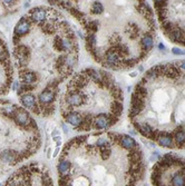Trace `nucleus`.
<instances>
[{
	"mask_svg": "<svg viewBox=\"0 0 185 186\" xmlns=\"http://www.w3.org/2000/svg\"><path fill=\"white\" fill-rule=\"evenodd\" d=\"M0 157H1V159L5 163L12 164L14 162V159H16V154H14V152H11V150H3L1 153V155H0Z\"/></svg>",
	"mask_w": 185,
	"mask_h": 186,
	"instance_id": "f8f14e48",
	"label": "nucleus"
},
{
	"mask_svg": "<svg viewBox=\"0 0 185 186\" xmlns=\"http://www.w3.org/2000/svg\"><path fill=\"white\" fill-rule=\"evenodd\" d=\"M154 6L156 8V10H163L165 8L167 7V2L166 1H155L154 2Z\"/></svg>",
	"mask_w": 185,
	"mask_h": 186,
	"instance_id": "2eb2a0df",
	"label": "nucleus"
},
{
	"mask_svg": "<svg viewBox=\"0 0 185 186\" xmlns=\"http://www.w3.org/2000/svg\"><path fill=\"white\" fill-rule=\"evenodd\" d=\"M12 116H14V122L17 123L18 125H20V126H23V127H28V126H30V124L35 123L29 117L28 113L26 110H23L22 108H17L14 110V113L12 114Z\"/></svg>",
	"mask_w": 185,
	"mask_h": 186,
	"instance_id": "f257e3e1",
	"label": "nucleus"
},
{
	"mask_svg": "<svg viewBox=\"0 0 185 186\" xmlns=\"http://www.w3.org/2000/svg\"><path fill=\"white\" fill-rule=\"evenodd\" d=\"M30 30V22L27 20L26 17H23L20 19V21L17 23L16 28H14V35L16 37H22L25 35H27Z\"/></svg>",
	"mask_w": 185,
	"mask_h": 186,
	"instance_id": "20e7f679",
	"label": "nucleus"
},
{
	"mask_svg": "<svg viewBox=\"0 0 185 186\" xmlns=\"http://www.w3.org/2000/svg\"><path fill=\"white\" fill-rule=\"evenodd\" d=\"M173 135L170 133H159V135L157 137L156 142L158 145H161L162 147H168L172 148L174 146V139H173Z\"/></svg>",
	"mask_w": 185,
	"mask_h": 186,
	"instance_id": "39448f33",
	"label": "nucleus"
},
{
	"mask_svg": "<svg viewBox=\"0 0 185 186\" xmlns=\"http://www.w3.org/2000/svg\"><path fill=\"white\" fill-rule=\"evenodd\" d=\"M158 49H159V50H165V46H164L163 43H161L159 45H158Z\"/></svg>",
	"mask_w": 185,
	"mask_h": 186,
	"instance_id": "f3484780",
	"label": "nucleus"
},
{
	"mask_svg": "<svg viewBox=\"0 0 185 186\" xmlns=\"http://www.w3.org/2000/svg\"><path fill=\"white\" fill-rule=\"evenodd\" d=\"M184 54H185V51H184Z\"/></svg>",
	"mask_w": 185,
	"mask_h": 186,
	"instance_id": "aec40b11",
	"label": "nucleus"
},
{
	"mask_svg": "<svg viewBox=\"0 0 185 186\" xmlns=\"http://www.w3.org/2000/svg\"><path fill=\"white\" fill-rule=\"evenodd\" d=\"M179 64H181L179 66H181V67H182L183 69H185V60H182V61H181Z\"/></svg>",
	"mask_w": 185,
	"mask_h": 186,
	"instance_id": "a211bd4d",
	"label": "nucleus"
},
{
	"mask_svg": "<svg viewBox=\"0 0 185 186\" xmlns=\"http://www.w3.org/2000/svg\"><path fill=\"white\" fill-rule=\"evenodd\" d=\"M174 144L178 145V147H182L185 145V130L182 128H178L174 132Z\"/></svg>",
	"mask_w": 185,
	"mask_h": 186,
	"instance_id": "9d476101",
	"label": "nucleus"
},
{
	"mask_svg": "<svg viewBox=\"0 0 185 186\" xmlns=\"http://www.w3.org/2000/svg\"><path fill=\"white\" fill-rule=\"evenodd\" d=\"M119 144H121V147H124V148H126L128 150H132L137 147V144H136L135 139L133 137L128 136V135H121Z\"/></svg>",
	"mask_w": 185,
	"mask_h": 186,
	"instance_id": "0eeeda50",
	"label": "nucleus"
},
{
	"mask_svg": "<svg viewBox=\"0 0 185 186\" xmlns=\"http://www.w3.org/2000/svg\"><path fill=\"white\" fill-rule=\"evenodd\" d=\"M20 101L21 104L28 109H37L36 105V98L34 95L31 94H23L20 96Z\"/></svg>",
	"mask_w": 185,
	"mask_h": 186,
	"instance_id": "423d86ee",
	"label": "nucleus"
},
{
	"mask_svg": "<svg viewBox=\"0 0 185 186\" xmlns=\"http://www.w3.org/2000/svg\"><path fill=\"white\" fill-rule=\"evenodd\" d=\"M55 97H56L55 90L51 89V88H46L45 90H43L41 93L39 94L38 100H39V103L41 105H45L46 107H48V105H50L55 100Z\"/></svg>",
	"mask_w": 185,
	"mask_h": 186,
	"instance_id": "7ed1b4c3",
	"label": "nucleus"
},
{
	"mask_svg": "<svg viewBox=\"0 0 185 186\" xmlns=\"http://www.w3.org/2000/svg\"><path fill=\"white\" fill-rule=\"evenodd\" d=\"M92 14H101L104 11V6L103 3L99 1H94L92 3V7H90Z\"/></svg>",
	"mask_w": 185,
	"mask_h": 186,
	"instance_id": "4468645a",
	"label": "nucleus"
},
{
	"mask_svg": "<svg viewBox=\"0 0 185 186\" xmlns=\"http://www.w3.org/2000/svg\"><path fill=\"white\" fill-rule=\"evenodd\" d=\"M46 17H47V12L43 8H36L30 14L31 20L35 22H43L46 19Z\"/></svg>",
	"mask_w": 185,
	"mask_h": 186,
	"instance_id": "6e6552de",
	"label": "nucleus"
},
{
	"mask_svg": "<svg viewBox=\"0 0 185 186\" xmlns=\"http://www.w3.org/2000/svg\"><path fill=\"white\" fill-rule=\"evenodd\" d=\"M172 52H173L174 55H184V51L182 49H179V48H173V49H172Z\"/></svg>",
	"mask_w": 185,
	"mask_h": 186,
	"instance_id": "dca6fc26",
	"label": "nucleus"
},
{
	"mask_svg": "<svg viewBox=\"0 0 185 186\" xmlns=\"http://www.w3.org/2000/svg\"><path fill=\"white\" fill-rule=\"evenodd\" d=\"M21 79H22V84H25V85H30V86H31L36 80H37V75L32 72H23L21 76Z\"/></svg>",
	"mask_w": 185,
	"mask_h": 186,
	"instance_id": "9b49d317",
	"label": "nucleus"
},
{
	"mask_svg": "<svg viewBox=\"0 0 185 186\" xmlns=\"http://www.w3.org/2000/svg\"><path fill=\"white\" fill-rule=\"evenodd\" d=\"M141 43H142V49L146 50L147 52L150 51L152 48H153V46H154V38L153 36L150 35V34H145L144 36L142 37V39H141Z\"/></svg>",
	"mask_w": 185,
	"mask_h": 186,
	"instance_id": "1a4fd4ad",
	"label": "nucleus"
},
{
	"mask_svg": "<svg viewBox=\"0 0 185 186\" xmlns=\"http://www.w3.org/2000/svg\"><path fill=\"white\" fill-rule=\"evenodd\" d=\"M69 168H70V163L66 159H61L58 164V171L60 173L61 176H66L68 172H69Z\"/></svg>",
	"mask_w": 185,
	"mask_h": 186,
	"instance_id": "ddd939ff",
	"label": "nucleus"
},
{
	"mask_svg": "<svg viewBox=\"0 0 185 186\" xmlns=\"http://www.w3.org/2000/svg\"><path fill=\"white\" fill-rule=\"evenodd\" d=\"M64 116L66 122L68 124H70L71 126H74L75 128H80V126L83 124V115L79 114L78 112L71 110V112H67Z\"/></svg>",
	"mask_w": 185,
	"mask_h": 186,
	"instance_id": "f03ea898",
	"label": "nucleus"
},
{
	"mask_svg": "<svg viewBox=\"0 0 185 186\" xmlns=\"http://www.w3.org/2000/svg\"><path fill=\"white\" fill-rule=\"evenodd\" d=\"M58 152H59V148H57V149L55 150V154H54V156H57V154H58Z\"/></svg>",
	"mask_w": 185,
	"mask_h": 186,
	"instance_id": "6ab92c4d",
	"label": "nucleus"
}]
</instances>
